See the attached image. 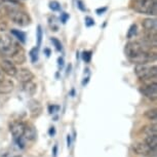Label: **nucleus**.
I'll return each instance as SVG.
<instances>
[{
	"label": "nucleus",
	"instance_id": "obj_1",
	"mask_svg": "<svg viewBox=\"0 0 157 157\" xmlns=\"http://www.w3.org/2000/svg\"><path fill=\"white\" fill-rule=\"evenodd\" d=\"M156 45L149 43L146 40H139V41H129L128 43H126L125 48H124V52L125 56L129 59V61L135 57H137L138 55L142 54L144 52H149L152 50V47H155Z\"/></svg>",
	"mask_w": 157,
	"mask_h": 157
},
{
	"label": "nucleus",
	"instance_id": "obj_2",
	"mask_svg": "<svg viewBox=\"0 0 157 157\" xmlns=\"http://www.w3.org/2000/svg\"><path fill=\"white\" fill-rule=\"evenodd\" d=\"M135 73L140 80H143L146 83H151V79L156 80L157 67L156 65L140 64L135 67Z\"/></svg>",
	"mask_w": 157,
	"mask_h": 157
},
{
	"label": "nucleus",
	"instance_id": "obj_3",
	"mask_svg": "<svg viewBox=\"0 0 157 157\" xmlns=\"http://www.w3.org/2000/svg\"><path fill=\"white\" fill-rule=\"evenodd\" d=\"M21 48V45L14 38L4 35L0 37V54L11 58Z\"/></svg>",
	"mask_w": 157,
	"mask_h": 157
},
{
	"label": "nucleus",
	"instance_id": "obj_4",
	"mask_svg": "<svg viewBox=\"0 0 157 157\" xmlns=\"http://www.w3.org/2000/svg\"><path fill=\"white\" fill-rule=\"evenodd\" d=\"M134 10L144 14L156 16L157 1L156 0H135Z\"/></svg>",
	"mask_w": 157,
	"mask_h": 157
},
{
	"label": "nucleus",
	"instance_id": "obj_5",
	"mask_svg": "<svg viewBox=\"0 0 157 157\" xmlns=\"http://www.w3.org/2000/svg\"><path fill=\"white\" fill-rule=\"evenodd\" d=\"M7 13L11 21H13V23H16L21 27H26L31 24V17L25 11L19 10L13 6H7Z\"/></svg>",
	"mask_w": 157,
	"mask_h": 157
},
{
	"label": "nucleus",
	"instance_id": "obj_6",
	"mask_svg": "<svg viewBox=\"0 0 157 157\" xmlns=\"http://www.w3.org/2000/svg\"><path fill=\"white\" fill-rule=\"evenodd\" d=\"M132 149L137 155H141L144 157H152L155 156L156 151L152 150L146 145L145 142H138V143L132 144Z\"/></svg>",
	"mask_w": 157,
	"mask_h": 157
},
{
	"label": "nucleus",
	"instance_id": "obj_7",
	"mask_svg": "<svg viewBox=\"0 0 157 157\" xmlns=\"http://www.w3.org/2000/svg\"><path fill=\"white\" fill-rule=\"evenodd\" d=\"M0 70L2 73L10 77H16L17 73V68L10 59H3L0 62Z\"/></svg>",
	"mask_w": 157,
	"mask_h": 157
},
{
	"label": "nucleus",
	"instance_id": "obj_8",
	"mask_svg": "<svg viewBox=\"0 0 157 157\" xmlns=\"http://www.w3.org/2000/svg\"><path fill=\"white\" fill-rule=\"evenodd\" d=\"M141 93L150 101H155L157 99V82L146 83L141 88Z\"/></svg>",
	"mask_w": 157,
	"mask_h": 157
},
{
	"label": "nucleus",
	"instance_id": "obj_9",
	"mask_svg": "<svg viewBox=\"0 0 157 157\" xmlns=\"http://www.w3.org/2000/svg\"><path fill=\"white\" fill-rule=\"evenodd\" d=\"M25 128H26V123H24L23 121H13L10 126V130L14 140L23 138L24 132H25Z\"/></svg>",
	"mask_w": 157,
	"mask_h": 157
},
{
	"label": "nucleus",
	"instance_id": "obj_10",
	"mask_svg": "<svg viewBox=\"0 0 157 157\" xmlns=\"http://www.w3.org/2000/svg\"><path fill=\"white\" fill-rule=\"evenodd\" d=\"M16 77L21 83H26V82H29V81H33L34 74L32 73V71L30 69H28V68H22V69L17 70Z\"/></svg>",
	"mask_w": 157,
	"mask_h": 157
},
{
	"label": "nucleus",
	"instance_id": "obj_11",
	"mask_svg": "<svg viewBox=\"0 0 157 157\" xmlns=\"http://www.w3.org/2000/svg\"><path fill=\"white\" fill-rule=\"evenodd\" d=\"M28 107H29V110H30L31 116L34 118L38 117L41 114V112H42V106H41V104L36 100H31L30 102H29Z\"/></svg>",
	"mask_w": 157,
	"mask_h": 157
},
{
	"label": "nucleus",
	"instance_id": "obj_12",
	"mask_svg": "<svg viewBox=\"0 0 157 157\" xmlns=\"http://www.w3.org/2000/svg\"><path fill=\"white\" fill-rule=\"evenodd\" d=\"M14 83L11 79L4 78L3 80L0 82V94H7L13 90Z\"/></svg>",
	"mask_w": 157,
	"mask_h": 157
},
{
	"label": "nucleus",
	"instance_id": "obj_13",
	"mask_svg": "<svg viewBox=\"0 0 157 157\" xmlns=\"http://www.w3.org/2000/svg\"><path fill=\"white\" fill-rule=\"evenodd\" d=\"M37 138V132L35 129V127L31 124H26V128H25V132H24L23 139L30 142H33L36 140Z\"/></svg>",
	"mask_w": 157,
	"mask_h": 157
},
{
	"label": "nucleus",
	"instance_id": "obj_14",
	"mask_svg": "<svg viewBox=\"0 0 157 157\" xmlns=\"http://www.w3.org/2000/svg\"><path fill=\"white\" fill-rule=\"evenodd\" d=\"M143 27L146 30V33H156V20L155 19H145L143 21Z\"/></svg>",
	"mask_w": 157,
	"mask_h": 157
},
{
	"label": "nucleus",
	"instance_id": "obj_15",
	"mask_svg": "<svg viewBox=\"0 0 157 157\" xmlns=\"http://www.w3.org/2000/svg\"><path fill=\"white\" fill-rule=\"evenodd\" d=\"M11 61L13 63L16 65V64H19V65H22L25 63L26 61V55H25V50H24L22 47L17 50V52L14 54L13 57H11Z\"/></svg>",
	"mask_w": 157,
	"mask_h": 157
},
{
	"label": "nucleus",
	"instance_id": "obj_16",
	"mask_svg": "<svg viewBox=\"0 0 157 157\" xmlns=\"http://www.w3.org/2000/svg\"><path fill=\"white\" fill-rule=\"evenodd\" d=\"M23 90L28 96H34L37 90V84L33 81H29L23 83Z\"/></svg>",
	"mask_w": 157,
	"mask_h": 157
},
{
	"label": "nucleus",
	"instance_id": "obj_17",
	"mask_svg": "<svg viewBox=\"0 0 157 157\" xmlns=\"http://www.w3.org/2000/svg\"><path fill=\"white\" fill-rule=\"evenodd\" d=\"M10 33H11V35H13L14 38H16L17 41H20L21 43H23V44L26 43V40H27V35H26L25 32H23L21 30H17V29H11Z\"/></svg>",
	"mask_w": 157,
	"mask_h": 157
},
{
	"label": "nucleus",
	"instance_id": "obj_18",
	"mask_svg": "<svg viewBox=\"0 0 157 157\" xmlns=\"http://www.w3.org/2000/svg\"><path fill=\"white\" fill-rule=\"evenodd\" d=\"M145 143L149 148L152 150H157V136H146L145 139Z\"/></svg>",
	"mask_w": 157,
	"mask_h": 157
},
{
	"label": "nucleus",
	"instance_id": "obj_19",
	"mask_svg": "<svg viewBox=\"0 0 157 157\" xmlns=\"http://www.w3.org/2000/svg\"><path fill=\"white\" fill-rule=\"evenodd\" d=\"M142 132L146 136H157V126L156 124H150L143 127Z\"/></svg>",
	"mask_w": 157,
	"mask_h": 157
},
{
	"label": "nucleus",
	"instance_id": "obj_20",
	"mask_svg": "<svg viewBox=\"0 0 157 157\" xmlns=\"http://www.w3.org/2000/svg\"><path fill=\"white\" fill-rule=\"evenodd\" d=\"M145 117H146L147 119L155 122V121L157 120V110L155 108H152V109L147 110L146 112H145Z\"/></svg>",
	"mask_w": 157,
	"mask_h": 157
},
{
	"label": "nucleus",
	"instance_id": "obj_21",
	"mask_svg": "<svg viewBox=\"0 0 157 157\" xmlns=\"http://www.w3.org/2000/svg\"><path fill=\"white\" fill-rule=\"evenodd\" d=\"M38 54H39V48L38 47H33L31 50H30V52H29V56H30V59H31V62L32 63H36V62L38 61Z\"/></svg>",
	"mask_w": 157,
	"mask_h": 157
},
{
	"label": "nucleus",
	"instance_id": "obj_22",
	"mask_svg": "<svg viewBox=\"0 0 157 157\" xmlns=\"http://www.w3.org/2000/svg\"><path fill=\"white\" fill-rule=\"evenodd\" d=\"M42 37H43V32H42V27L40 25L37 26V30H36V38H37V45L36 47L39 48L41 45V41H42Z\"/></svg>",
	"mask_w": 157,
	"mask_h": 157
},
{
	"label": "nucleus",
	"instance_id": "obj_23",
	"mask_svg": "<svg viewBox=\"0 0 157 157\" xmlns=\"http://www.w3.org/2000/svg\"><path fill=\"white\" fill-rule=\"evenodd\" d=\"M137 32H138L137 24H132V25L129 27L128 31H127V38H128V39H132V37H135L136 35H137Z\"/></svg>",
	"mask_w": 157,
	"mask_h": 157
},
{
	"label": "nucleus",
	"instance_id": "obj_24",
	"mask_svg": "<svg viewBox=\"0 0 157 157\" xmlns=\"http://www.w3.org/2000/svg\"><path fill=\"white\" fill-rule=\"evenodd\" d=\"M48 7L50 8V10H52V11H60L61 10V4H60V2L57 1V0L50 1L48 4Z\"/></svg>",
	"mask_w": 157,
	"mask_h": 157
},
{
	"label": "nucleus",
	"instance_id": "obj_25",
	"mask_svg": "<svg viewBox=\"0 0 157 157\" xmlns=\"http://www.w3.org/2000/svg\"><path fill=\"white\" fill-rule=\"evenodd\" d=\"M0 157H13V150L10 148H4V149L0 150Z\"/></svg>",
	"mask_w": 157,
	"mask_h": 157
},
{
	"label": "nucleus",
	"instance_id": "obj_26",
	"mask_svg": "<svg viewBox=\"0 0 157 157\" xmlns=\"http://www.w3.org/2000/svg\"><path fill=\"white\" fill-rule=\"evenodd\" d=\"M50 41L52 42V44L55 45L56 47V49L58 50V52H61L62 49H63V46H62V43H61V41L58 39V38H56V37H52V39H50Z\"/></svg>",
	"mask_w": 157,
	"mask_h": 157
},
{
	"label": "nucleus",
	"instance_id": "obj_27",
	"mask_svg": "<svg viewBox=\"0 0 157 157\" xmlns=\"http://www.w3.org/2000/svg\"><path fill=\"white\" fill-rule=\"evenodd\" d=\"M91 52H88V50H84L83 52H82L81 55V58L82 60H83L85 63H90V60H91Z\"/></svg>",
	"mask_w": 157,
	"mask_h": 157
},
{
	"label": "nucleus",
	"instance_id": "obj_28",
	"mask_svg": "<svg viewBox=\"0 0 157 157\" xmlns=\"http://www.w3.org/2000/svg\"><path fill=\"white\" fill-rule=\"evenodd\" d=\"M84 23H85V26H86L87 28H90V27H93V26L96 25V22H94V20L91 17H88V16L85 17Z\"/></svg>",
	"mask_w": 157,
	"mask_h": 157
},
{
	"label": "nucleus",
	"instance_id": "obj_29",
	"mask_svg": "<svg viewBox=\"0 0 157 157\" xmlns=\"http://www.w3.org/2000/svg\"><path fill=\"white\" fill-rule=\"evenodd\" d=\"M69 17H70V14H69V13H61V16H60V20H61V22L63 23V24H66V23H67V21L69 20Z\"/></svg>",
	"mask_w": 157,
	"mask_h": 157
},
{
	"label": "nucleus",
	"instance_id": "obj_30",
	"mask_svg": "<svg viewBox=\"0 0 157 157\" xmlns=\"http://www.w3.org/2000/svg\"><path fill=\"white\" fill-rule=\"evenodd\" d=\"M76 3H77V7H78L81 11H86V7H85L84 3L81 1V0H77Z\"/></svg>",
	"mask_w": 157,
	"mask_h": 157
},
{
	"label": "nucleus",
	"instance_id": "obj_31",
	"mask_svg": "<svg viewBox=\"0 0 157 157\" xmlns=\"http://www.w3.org/2000/svg\"><path fill=\"white\" fill-rule=\"evenodd\" d=\"M59 109H60V107L59 106H56V105H50L48 107V112L50 114H54L56 113L57 111H59Z\"/></svg>",
	"mask_w": 157,
	"mask_h": 157
},
{
	"label": "nucleus",
	"instance_id": "obj_32",
	"mask_svg": "<svg viewBox=\"0 0 157 157\" xmlns=\"http://www.w3.org/2000/svg\"><path fill=\"white\" fill-rule=\"evenodd\" d=\"M108 10V7L107 6H104V7H100V8H97V10H96V13L99 14V16H101V14H103V13H105L106 11Z\"/></svg>",
	"mask_w": 157,
	"mask_h": 157
},
{
	"label": "nucleus",
	"instance_id": "obj_33",
	"mask_svg": "<svg viewBox=\"0 0 157 157\" xmlns=\"http://www.w3.org/2000/svg\"><path fill=\"white\" fill-rule=\"evenodd\" d=\"M48 134H49V136L50 137H54V136L56 135V128L54 126H52L49 128V130H48Z\"/></svg>",
	"mask_w": 157,
	"mask_h": 157
},
{
	"label": "nucleus",
	"instance_id": "obj_34",
	"mask_svg": "<svg viewBox=\"0 0 157 157\" xmlns=\"http://www.w3.org/2000/svg\"><path fill=\"white\" fill-rule=\"evenodd\" d=\"M58 65H59V67H64V59L63 58H59L58 59Z\"/></svg>",
	"mask_w": 157,
	"mask_h": 157
},
{
	"label": "nucleus",
	"instance_id": "obj_35",
	"mask_svg": "<svg viewBox=\"0 0 157 157\" xmlns=\"http://www.w3.org/2000/svg\"><path fill=\"white\" fill-rule=\"evenodd\" d=\"M71 142H72V141H71V136H70V135H68V136H67V146H68V147H70V146H71Z\"/></svg>",
	"mask_w": 157,
	"mask_h": 157
},
{
	"label": "nucleus",
	"instance_id": "obj_36",
	"mask_svg": "<svg viewBox=\"0 0 157 157\" xmlns=\"http://www.w3.org/2000/svg\"><path fill=\"white\" fill-rule=\"evenodd\" d=\"M52 153H54V157L57 156V153H58V146L56 145V146L54 147V149H52Z\"/></svg>",
	"mask_w": 157,
	"mask_h": 157
},
{
	"label": "nucleus",
	"instance_id": "obj_37",
	"mask_svg": "<svg viewBox=\"0 0 157 157\" xmlns=\"http://www.w3.org/2000/svg\"><path fill=\"white\" fill-rule=\"evenodd\" d=\"M44 52H45L46 57H49V56H50V49L49 48H45V49H44Z\"/></svg>",
	"mask_w": 157,
	"mask_h": 157
},
{
	"label": "nucleus",
	"instance_id": "obj_38",
	"mask_svg": "<svg viewBox=\"0 0 157 157\" xmlns=\"http://www.w3.org/2000/svg\"><path fill=\"white\" fill-rule=\"evenodd\" d=\"M4 78H5V77H4V74L2 73V71H1V70H0V82L3 80Z\"/></svg>",
	"mask_w": 157,
	"mask_h": 157
},
{
	"label": "nucleus",
	"instance_id": "obj_39",
	"mask_svg": "<svg viewBox=\"0 0 157 157\" xmlns=\"http://www.w3.org/2000/svg\"><path fill=\"white\" fill-rule=\"evenodd\" d=\"M88 79H90V77H86V78H84V80L82 81V85H85L88 82Z\"/></svg>",
	"mask_w": 157,
	"mask_h": 157
},
{
	"label": "nucleus",
	"instance_id": "obj_40",
	"mask_svg": "<svg viewBox=\"0 0 157 157\" xmlns=\"http://www.w3.org/2000/svg\"><path fill=\"white\" fill-rule=\"evenodd\" d=\"M14 157H22V156H19V155H17V156H14Z\"/></svg>",
	"mask_w": 157,
	"mask_h": 157
}]
</instances>
